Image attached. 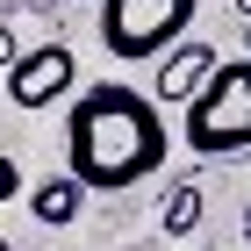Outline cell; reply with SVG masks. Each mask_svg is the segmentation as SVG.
Returning a JSON list of instances; mask_svg holds the SVG:
<instances>
[{"mask_svg": "<svg viewBox=\"0 0 251 251\" xmlns=\"http://www.w3.org/2000/svg\"><path fill=\"white\" fill-rule=\"evenodd\" d=\"M165 115H158L151 94L115 86V79H94L79 86L72 108H65V173L86 194H129L165 165Z\"/></svg>", "mask_w": 251, "mask_h": 251, "instance_id": "6da1fadb", "label": "cell"}, {"mask_svg": "<svg viewBox=\"0 0 251 251\" xmlns=\"http://www.w3.org/2000/svg\"><path fill=\"white\" fill-rule=\"evenodd\" d=\"M187 144L194 158L251 151V58H223L208 72V86L187 100Z\"/></svg>", "mask_w": 251, "mask_h": 251, "instance_id": "7a4b0ae2", "label": "cell"}, {"mask_svg": "<svg viewBox=\"0 0 251 251\" xmlns=\"http://www.w3.org/2000/svg\"><path fill=\"white\" fill-rule=\"evenodd\" d=\"M201 0H100V43L122 65H151L173 43H187Z\"/></svg>", "mask_w": 251, "mask_h": 251, "instance_id": "3957f363", "label": "cell"}, {"mask_svg": "<svg viewBox=\"0 0 251 251\" xmlns=\"http://www.w3.org/2000/svg\"><path fill=\"white\" fill-rule=\"evenodd\" d=\"M79 86V58L65 50V43H36V50H22L15 65H7V100L15 108H50V100H65Z\"/></svg>", "mask_w": 251, "mask_h": 251, "instance_id": "277c9868", "label": "cell"}, {"mask_svg": "<svg viewBox=\"0 0 251 251\" xmlns=\"http://www.w3.org/2000/svg\"><path fill=\"white\" fill-rule=\"evenodd\" d=\"M215 65H223V58H215L208 43H201V36H187V43H173V50L158 58V86H151V94L165 100V108H187V100L208 86V72H215Z\"/></svg>", "mask_w": 251, "mask_h": 251, "instance_id": "5b68a950", "label": "cell"}, {"mask_svg": "<svg viewBox=\"0 0 251 251\" xmlns=\"http://www.w3.org/2000/svg\"><path fill=\"white\" fill-rule=\"evenodd\" d=\"M79 201H86V187H79L72 173H58V179H36V194H29V208H36V223H50V230H65L79 215Z\"/></svg>", "mask_w": 251, "mask_h": 251, "instance_id": "8992f818", "label": "cell"}, {"mask_svg": "<svg viewBox=\"0 0 251 251\" xmlns=\"http://www.w3.org/2000/svg\"><path fill=\"white\" fill-rule=\"evenodd\" d=\"M201 208H208V201H201V187H194V179H179V187L165 194V215H158V223H165V237H194V230H201Z\"/></svg>", "mask_w": 251, "mask_h": 251, "instance_id": "52a82bcc", "label": "cell"}, {"mask_svg": "<svg viewBox=\"0 0 251 251\" xmlns=\"http://www.w3.org/2000/svg\"><path fill=\"white\" fill-rule=\"evenodd\" d=\"M15 194H22V165L0 151V201H15Z\"/></svg>", "mask_w": 251, "mask_h": 251, "instance_id": "ba28073f", "label": "cell"}, {"mask_svg": "<svg viewBox=\"0 0 251 251\" xmlns=\"http://www.w3.org/2000/svg\"><path fill=\"white\" fill-rule=\"evenodd\" d=\"M22 50H15V29H7V22H0V72H7V65H15Z\"/></svg>", "mask_w": 251, "mask_h": 251, "instance_id": "9c48e42d", "label": "cell"}, {"mask_svg": "<svg viewBox=\"0 0 251 251\" xmlns=\"http://www.w3.org/2000/svg\"><path fill=\"white\" fill-rule=\"evenodd\" d=\"M244 244H251V208H244Z\"/></svg>", "mask_w": 251, "mask_h": 251, "instance_id": "30bf717a", "label": "cell"}, {"mask_svg": "<svg viewBox=\"0 0 251 251\" xmlns=\"http://www.w3.org/2000/svg\"><path fill=\"white\" fill-rule=\"evenodd\" d=\"M237 7H244V22H251V0H237Z\"/></svg>", "mask_w": 251, "mask_h": 251, "instance_id": "8fae6325", "label": "cell"}, {"mask_svg": "<svg viewBox=\"0 0 251 251\" xmlns=\"http://www.w3.org/2000/svg\"><path fill=\"white\" fill-rule=\"evenodd\" d=\"M244 58H251V29H244Z\"/></svg>", "mask_w": 251, "mask_h": 251, "instance_id": "7c38bea8", "label": "cell"}, {"mask_svg": "<svg viewBox=\"0 0 251 251\" xmlns=\"http://www.w3.org/2000/svg\"><path fill=\"white\" fill-rule=\"evenodd\" d=\"M0 251H15V244H7V237H0Z\"/></svg>", "mask_w": 251, "mask_h": 251, "instance_id": "4fadbf2b", "label": "cell"}, {"mask_svg": "<svg viewBox=\"0 0 251 251\" xmlns=\"http://www.w3.org/2000/svg\"><path fill=\"white\" fill-rule=\"evenodd\" d=\"M208 251H215V244H208Z\"/></svg>", "mask_w": 251, "mask_h": 251, "instance_id": "5bb4252c", "label": "cell"}]
</instances>
